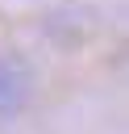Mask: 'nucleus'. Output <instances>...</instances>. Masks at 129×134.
<instances>
[{
  "label": "nucleus",
  "instance_id": "obj_1",
  "mask_svg": "<svg viewBox=\"0 0 129 134\" xmlns=\"http://www.w3.org/2000/svg\"><path fill=\"white\" fill-rule=\"evenodd\" d=\"M29 92H33L29 67H25L17 54L0 50V117H17V113L29 105Z\"/></svg>",
  "mask_w": 129,
  "mask_h": 134
}]
</instances>
